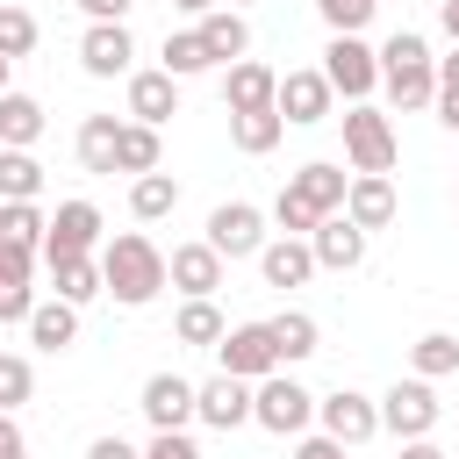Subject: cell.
I'll return each mask as SVG.
<instances>
[{"label":"cell","mask_w":459,"mask_h":459,"mask_svg":"<svg viewBox=\"0 0 459 459\" xmlns=\"http://www.w3.org/2000/svg\"><path fill=\"white\" fill-rule=\"evenodd\" d=\"M100 280H108V294L122 301V308H143V301H158L172 280H165V251L143 237V230H122V237H108L100 244Z\"/></svg>","instance_id":"6da1fadb"},{"label":"cell","mask_w":459,"mask_h":459,"mask_svg":"<svg viewBox=\"0 0 459 459\" xmlns=\"http://www.w3.org/2000/svg\"><path fill=\"white\" fill-rule=\"evenodd\" d=\"M380 86H387V100H394L402 115L437 108V57H430V43H423L416 29H394V36L380 43Z\"/></svg>","instance_id":"7a4b0ae2"},{"label":"cell","mask_w":459,"mask_h":459,"mask_svg":"<svg viewBox=\"0 0 459 459\" xmlns=\"http://www.w3.org/2000/svg\"><path fill=\"white\" fill-rule=\"evenodd\" d=\"M251 423L273 430V437H301V430L316 423V394H308L294 373H265L258 394H251Z\"/></svg>","instance_id":"3957f363"},{"label":"cell","mask_w":459,"mask_h":459,"mask_svg":"<svg viewBox=\"0 0 459 459\" xmlns=\"http://www.w3.org/2000/svg\"><path fill=\"white\" fill-rule=\"evenodd\" d=\"M437 416H445V402L430 394L423 373H409V380H394V387L380 394V430H394V445H402V437H430Z\"/></svg>","instance_id":"277c9868"},{"label":"cell","mask_w":459,"mask_h":459,"mask_svg":"<svg viewBox=\"0 0 459 459\" xmlns=\"http://www.w3.org/2000/svg\"><path fill=\"white\" fill-rule=\"evenodd\" d=\"M394 122L380 115V108H366V100H351V115H344V158H351V172H394Z\"/></svg>","instance_id":"5b68a950"},{"label":"cell","mask_w":459,"mask_h":459,"mask_svg":"<svg viewBox=\"0 0 459 459\" xmlns=\"http://www.w3.org/2000/svg\"><path fill=\"white\" fill-rule=\"evenodd\" d=\"M79 72H86V79H129V72H136V36H129V22H86V36H79Z\"/></svg>","instance_id":"8992f818"},{"label":"cell","mask_w":459,"mask_h":459,"mask_svg":"<svg viewBox=\"0 0 459 459\" xmlns=\"http://www.w3.org/2000/svg\"><path fill=\"white\" fill-rule=\"evenodd\" d=\"M323 79H330L344 100H366V93L380 86V50H373L366 36H330V50H323Z\"/></svg>","instance_id":"52a82bcc"},{"label":"cell","mask_w":459,"mask_h":459,"mask_svg":"<svg viewBox=\"0 0 459 459\" xmlns=\"http://www.w3.org/2000/svg\"><path fill=\"white\" fill-rule=\"evenodd\" d=\"M215 359H222V373H237V380H265V373H280L273 323H230L222 344H215Z\"/></svg>","instance_id":"ba28073f"},{"label":"cell","mask_w":459,"mask_h":459,"mask_svg":"<svg viewBox=\"0 0 459 459\" xmlns=\"http://www.w3.org/2000/svg\"><path fill=\"white\" fill-rule=\"evenodd\" d=\"M316 423L337 445H366V437H380V402L359 387H330V394H316Z\"/></svg>","instance_id":"9c48e42d"},{"label":"cell","mask_w":459,"mask_h":459,"mask_svg":"<svg viewBox=\"0 0 459 459\" xmlns=\"http://www.w3.org/2000/svg\"><path fill=\"white\" fill-rule=\"evenodd\" d=\"M330 100H337V86L323 79V65H301V72H280V115H287V129H316L323 115H330Z\"/></svg>","instance_id":"30bf717a"},{"label":"cell","mask_w":459,"mask_h":459,"mask_svg":"<svg viewBox=\"0 0 459 459\" xmlns=\"http://www.w3.org/2000/svg\"><path fill=\"white\" fill-rule=\"evenodd\" d=\"M251 394H258V380L215 373V380H201V387H194V416H201L208 430H237V423H251Z\"/></svg>","instance_id":"8fae6325"},{"label":"cell","mask_w":459,"mask_h":459,"mask_svg":"<svg viewBox=\"0 0 459 459\" xmlns=\"http://www.w3.org/2000/svg\"><path fill=\"white\" fill-rule=\"evenodd\" d=\"M86 251H100V208L93 201H57L43 258H86Z\"/></svg>","instance_id":"7c38bea8"},{"label":"cell","mask_w":459,"mask_h":459,"mask_svg":"<svg viewBox=\"0 0 459 459\" xmlns=\"http://www.w3.org/2000/svg\"><path fill=\"white\" fill-rule=\"evenodd\" d=\"M208 244H215L222 258H258V251H265V215H258L251 201H222V208L208 215Z\"/></svg>","instance_id":"4fadbf2b"},{"label":"cell","mask_w":459,"mask_h":459,"mask_svg":"<svg viewBox=\"0 0 459 459\" xmlns=\"http://www.w3.org/2000/svg\"><path fill=\"white\" fill-rule=\"evenodd\" d=\"M136 409H143L151 430H186V423H194V380H179V373H151L143 394H136Z\"/></svg>","instance_id":"5bb4252c"},{"label":"cell","mask_w":459,"mask_h":459,"mask_svg":"<svg viewBox=\"0 0 459 459\" xmlns=\"http://www.w3.org/2000/svg\"><path fill=\"white\" fill-rule=\"evenodd\" d=\"M222 265H230V258H222V251L201 237V244H172V258H165V280H172V287L194 301V294H215V287H222Z\"/></svg>","instance_id":"9a60e30c"},{"label":"cell","mask_w":459,"mask_h":459,"mask_svg":"<svg viewBox=\"0 0 459 459\" xmlns=\"http://www.w3.org/2000/svg\"><path fill=\"white\" fill-rule=\"evenodd\" d=\"M179 115V79L165 72V65H151V72H129V122H151V129H165Z\"/></svg>","instance_id":"2e32d148"},{"label":"cell","mask_w":459,"mask_h":459,"mask_svg":"<svg viewBox=\"0 0 459 459\" xmlns=\"http://www.w3.org/2000/svg\"><path fill=\"white\" fill-rule=\"evenodd\" d=\"M308 244H316V265H323V273H351V265H366V230H359L344 208H337V215H323Z\"/></svg>","instance_id":"e0dca14e"},{"label":"cell","mask_w":459,"mask_h":459,"mask_svg":"<svg viewBox=\"0 0 459 459\" xmlns=\"http://www.w3.org/2000/svg\"><path fill=\"white\" fill-rule=\"evenodd\" d=\"M258 273H265V287H308L323 265H316V244L308 237H265Z\"/></svg>","instance_id":"ac0fdd59"},{"label":"cell","mask_w":459,"mask_h":459,"mask_svg":"<svg viewBox=\"0 0 459 459\" xmlns=\"http://www.w3.org/2000/svg\"><path fill=\"white\" fill-rule=\"evenodd\" d=\"M273 100H280V72H273V65L237 57V65L222 72V108H230V115H244V108H273Z\"/></svg>","instance_id":"d6986e66"},{"label":"cell","mask_w":459,"mask_h":459,"mask_svg":"<svg viewBox=\"0 0 459 459\" xmlns=\"http://www.w3.org/2000/svg\"><path fill=\"white\" fill-rule=\"evenodd\" d=\"M394 208H402V201H394V179H387V172H351L344 215H351L366 237H373V230H387V222H394Z\"/></svg>","instance_id":"ffe728a7"},{"label":"cell","mask_w":459,"mask_h":459,"mask_svg":"<svg viewBox=\"0 0 459 459\" xmlns=\"http://www.w3.org/2000/svg\"><path fill=\"white\" fill-rule=\"evenodd\" d=\"M22 330H29V344H36V351H50V359H57V351H72V344H79V301L50 294V301H36V308H29V323H22Z\"/></svg>","instance_id":"44dd1931"},{"label":"cell","mask_w":459,"mask_h":459,"mask_svg":"<svg viewBox=\"0 0 459 459\" xmlns=\"http://www.w3.org/2000/svg\"><path fill=\"white\" fill-rule=\"evenodd\" d=\"M194 29H201V43H208V57H215V65L251 57V22H244V7H208Z\"/></svg>","instance_id":"7402d4cb"},{"label":"cell","mask_w":459,"mask_h":459,"mask_svg":"<svg viewBox=\"0 0 459 459\" xmlns=\"http://www.w3.org/2000/svg\"><path fill=\"white\" fill-rule=\"evenodd\" d=\"M287 186H294L301 201H316L323 215H337V208H344V194H351V172H337L330 158H316V165H301V172H287Z\"/></svg>","instance_id":"603a6c76"},{"label":"cell","mask_w":459,"mask_h":459,"mask_svg":"<svg viewBox=\"0 0 459 459\" xmlns=\"http://www.w3.org/2000/svg\"><path fill=\"white\" fill-rule=\"evenodd\" d=\"M50 265V294H65V301H93V294H108V280H100V251H86V258H43Z\"/></svg>","instance_id":"cb8c5ba5"},{"label":"cell","mask_w":459,"mask_h":459,"mask_svg":"<svg viewBox=\"0 0 459 459\" xmlns=\"http://www.w3.org/2000/svg\"><path fill=\"white\" fill-rule=\"evenodd\" d=\"M280 136H287V115H280V108H244V115H230V143H237L244 158H265Z\"/></svg>","instance_id":"d4e9b609"},{"label":"cell","mask_w":459,"mask_h":459,"mask_svg":"<svg viewBox=\"0 0 459 459\" xmlns=\"http://www.w3.org/2000/svg\"><path fill=\"white\" fill-rule=\"evenodd\" d=\"M172 208H179V179H172L165 165H158V172H136V179H129V215H136V222H165Z\"/></svg>","instance_id":"484cf974"},{"label":"cell","mask_w":459,"mask_h":459,"mask_svg":"<svg viewBox=\"0 0 459 459\" xmlns=\"http://www.w3.org/2000/svg\"><path fill=\"white\" fill-rule=\"evenodd\" d=\"M222 308H215V294H194V301H179V316H172V337L179 344H201V351H215L222 344Z\"/></svg>","instance_id":"4316f807"},{"label":"cell","mask_w":459,"mask_h":459,"mask_svg":"<svg viewBox=\"0 0 459 459\" xmlns=\"http://www.w3.org/2000/svg\"><path fill=\"white\" fill-rule=\"evenodd\" d=\"M273 344H280V366H301V359L323 351V330H316L308 308H280V316H273Z\"/></svg>","instance_id":"83f0119b"},{"label":"cell","mask_w":459,"mask_h":459,"mask_svg":"<svg viewBox=\"0 0 459 459\" xmlns=\"http://www.w3.org/2000/svg\"><path fill=\"white\" fill-rule=\"evenodd\" d=\"M36 136H43V100L36 93H0V143H14V151H36Z\"/></svg>","instance_id":"f1b7e54d"},{"label":"cell","mask_w":459,"mask_h":459,"mask_svg":"<svg viewBox=\"0 0 459 459\" xmlns=\"http://www.w3.org/2000/svg\"><path fill=\"white\" fill-rule=\"evenodd\" d=\"M165 165V143H158V129L151 122H122V136H115V172H158Z\"/></svg>","instance_id":"f546056e"},{"label":"cell","mask_w":459,"mask_h":459,"mask_svg":"<svg viewBox=\"0 0 459 459\" xmlns=\"http://www.w3.org/2000/svg\"><path fill=\"white\" fill-rule=\"evenodd\" d=\"M115 136H122V122H115V115H86V122H79V165H86L93 179H108V172H115Z\"/></svg>","instance_id":"4dcf8cb0"},{"label":"cell","mask_w":459,"mask_h":459,"mask_svg":"<svg viewBox=\"0 0 459 459\" xmlns=\"http://www.w3.org/2000/svg\"><path fill=\"white\" fill-rule=\"evenodd\" d=\"M50 237V215L36 201H0V244H22V251H43Z\"/></svg>","instance_id":"1f68e13d"},{"label":"cell","mask_w":459,"mask_h":459,"mask_svg":"<svg viewBox=\"0 0 459 459\" xmlns=\"http://www.w3.org/2000/svg\"><path fill=\"white\" fill-rule=\"evenodd\" d=\"M409 373H423V380L459 373V337H452V330H423V337L409 344Z\"/></svg>","instance_id":"d6a6232c"},{"label":"cell","mask_w":459,"mask_h":459,"mask_svg":"<svg viewBox=\"0 0 459 459\" xmlns=\"http://www.w3.org/2000/svg\"><path fill=\"white\" fill-rule=\"evenodd\" d=\"M36 194H43V165H36V151L0 143V201H36Z\"/></svg>","instance_id":"836d02e7"},{"label":"cell","mask_w":459,"mask_h":459,"mask_svg":"<svg viewBox=\"0 0 459 459\" xmlns=\"http://www.w3.org/2000/svg\"><path fill=\"white\" fill-rule=\"evenodd\" d=\"M158 65L172 72V79H201L215 57H208V43H201V29H172L165 36V50H158Z\"/></svg>","instance_id":"e575fe53"},{"label":"cell","mask_w":459,"mask_h":459,"mask_svg":"<svg viewBox=\"0 0 459 459\" xmlns=\"http://www.w3.org/2000/svg\"><path fill=\"white\" fill-rule=\"evenodd\" d=\"M29 50H36V14L14 7V0H0V57L14 65V57H29Z\"/></svg>","instance_id":"d590c367"},{"label":"cell","mask_w":459,"mask_h":459,"mask_svg":"<svg viewBox=\"0 0 459 459\" xmlns=\"http://www.w3.org/2000/svg\"><path fill=\"white\" fill-rule=\"evenodd\" d=\"M273 222H280V237H316L323 208H316V201H301L294 186H280V201H273Z\"/></svg>","instance_id":"8d00e7d4"},{"label":"cell","mask_w":459,"mask_h":459,"mask_svg":"<svg viewBox=\"0 0 459 459\" xmlns=\"http://www.w3.org/2000/svg\"><path fill=\"white\" fill-rule=\"evenodd\" d=\"M36 394V366L22 351H0V409H22Z\"/></svg>","instance_id":"74e56055"},{"label":"cell","mask_w":459,"mask_h":459,"mask_svg":"<svg viewBox=\"0 0 459 459\" xmlns=\"http://www.w3.org/2000/svg\"><path fill=\"white\" fill-rule=\"evenodd\" d=\"M373 7H380V0H316V14L330 22V36H359V29L373 22Z\"/></svg>","instance_id":"f35d334b"},{"label":"cell","mask_w":459,"mask_h":459,"mask_svg":"<svg viewBox=\"0 0 459 459\" xmlns=\"http://www.w3.org/2000/svg\"><path fill=\"white\" fill-rule=\"evenodd\" d=\"M143 459H201V445H194L186 430H151V445H143Z\"/></svg>","instance_id":"ab89813d"},{"label":"cell","mask_w":459,"mask_h":459,"mask_svg":"<svg viewBox=\"0 0 459 459\" xmlns=\"http://www.w3.org/2000/svg\"><path fill=\"white\" fill-rule=\"evenodd\" d=\"M344 452H351V445H337L330 430H316V437L301 430V437H294V459H344Z\"/></svg>","instance_id":"60d3db41"},{"label":"cell","mask_w":459,"mask_h":459,"mask_svg":"<svg viewBox=\"0 0 459 459\" xmlns=\"http://www.w3.org/2000/svg\"><path fill=\"white\" fill-rule=\"evenodd\" d=\"M29 308H36L29 287H0V323H29Z\"/></svg>","instance_id":"b9f144b4"},{"label":"cell","mask_w":459,"mask_h":459,"mask_svg":"<svg viewBox=\"0 0 459 459\" xmlns=\"http://www.w3.org/2000/svg\"><path fill=\"white\" fill-rule=\"evenodd\" d=\"M72 7H79L86 22H129V7H136V0H72Z\"/></svg>","instance_id":"7bdbcfd3"},{"label":"cell","mask_w":459,"mask_h":459,"mask_svg":"<svg viewBox=\"0 0 459 459\" xmlns=\"http://www.w3.org/2000/svg\"><path fill=\"white\" fill-rule=\"evenodd\" d=\"M0 459H29V437H22L14 409H0Z\"/></svg>","instance_id":"ee69618b"},{"label":"cell","mask_w":459,"mask_h":459,"mask_svg":"<svg viewBox=\"0 0 459 459\" xmlns=\"http://www.w3.org/2000/svg\"><path fill=\"white\" fill-rule=\"evenodd\" d=\"M86 459H143V452H136L129 437H115V430H108V437H93V445H86Z\"/></svg>","instance_id":"f6af8a7d"},{"label":"cell","mask_w":459,"mask_h":459,"mask_svg":"<svg viewBox=\"0 0 459 459\" xmlns=\"http://www.w3.org/2000/svg\"><path fill=\"white\" fill-rule=\"evenodd\" d=\"M437 122L459 136V86H437Z\"/></svg>","instance_id":"bcb514c9"},{"label":"cell","mask_w":459,"mask_h":459,"mask_svg":"<svg viewBox=\"0 0 459 459\" xmlns=\"http://www.w3.org/2000/svg\"><path fill=\"white\" fill-rule=\"evenodd\" d=\"M394 459H452V452H437L430 437H402V452H394Z\"/></svg>","instance_id":"7dc6e473"},{"label":"cell","mask_w":459,"mask_h":459,"mask_svg":"<svg viewBox=\"0 0 459 459\" xmlns=\"http://www.w3.org/2000/svg\"><path fill=\"white\" fill-rule=\"evenodd\" d=\"M437 86H459V43H452V57H437Z\"/></svg>","instance_id":"c3c4849f"},{"label":"cell","mask_w":459,"mask_h":459,"mask_svg":"<svg viewBox=\"0 0 459 459\" xmlns=\"http://www.w3.org/2000/svg\"><path fill=\"white\" fill-rule=\"evenodd\" d=\"M437 22H445V36L459 43V0H445V7H437Z\"/></svg>","instance_id":"681fc988"},{"label":"cell","mask_w":459,"mask_h":459,"mask_svg":"<svg viewBox=\"0 0 459 459\" xmlns=\"http://www.w3.org/2000/svg\"><path fill=\"white\" fill-rule=\"evenodd\" d=\"M172 7H179V14H194V22H201V14H208V7H222V0H172Z\"/></svg>","instance_id":"f907efd6"},{"label":"cell","mask_w":459,"mask_h":459,"mask_svg":"<svg viewBox=\"0 0 459 459\" xmlns=\"http://www.w3.org/2000/svg\"><path fill=\"white\" fill-rule=\"evenodd\" d=\"M7 72H14V65H7V57H0V93H7Z\"/></svg>","instance_id":"816d5d0a"},{"label":"cell","mask_w":459,"mask_h":459,"mask_svg":"<svg viewBox=\"0 0 459 459\" xmlns=\"http://www.w3.org/2000/svg\"><path fill=\"white\" fill-rule=\"evenodd\" d=\"M222 7H251V0H222Z\"/></svg>","instance_id":"f5cc1de1"}]
</instances>
